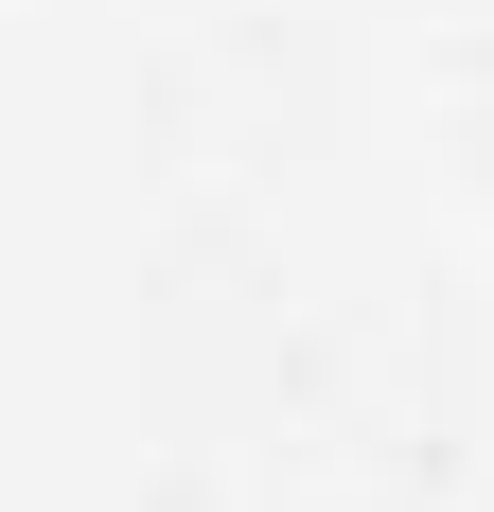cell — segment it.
Instances as JSON below:
<instances>
[]
</instances>
